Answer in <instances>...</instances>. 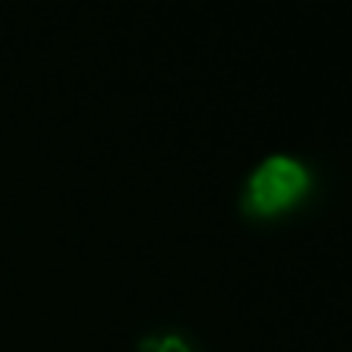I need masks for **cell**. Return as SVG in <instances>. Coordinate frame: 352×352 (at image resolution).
<instances>
[{
	"label": "cell",
	"instance_id": "obj_2",
	"mask_svg": "<svg viewBox=\"0 0 352 352\" xmlns=\"http://www.w3.org/2000/svg\"><path fill=\"white\" fill-rule=\"evenodd\" d=\"M140 352H192L187 346V341L176 333H168V336H160V338H146L140 341Z\"/></svg>",
	"mask_w": 352,
	"mask_h": 352
},
{
	"label": "cell",
	"instance_id": "obj_1",
	"mask_svg": "<svg viewBox=\"0 0 352 352\" xmlns=\"http://www.w3.org/2000/svg\"><path fill=\"white\" fill-rule=\"evenodd\" d=\"M308 170L300 162L289 157H270L250 176L242 195V212L248 217H275L292 209L308 192Z\"/></svg>",
	"mask_w": 352,
	"mask_h": 352
}]
</instances>
